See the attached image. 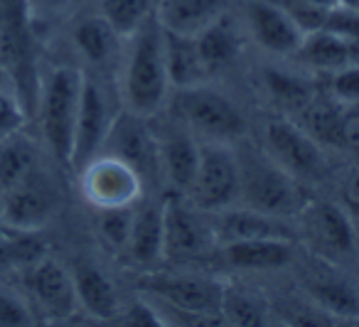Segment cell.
<instances>
[{"mask_svg": "<svg viewBox=\"0 0 359 327\" xmlns=\"http://www.w3.org/2000/svg\"><path fill=\"white\" fill-rule=\"evenodd\" d=\"M118 60L121 99L123 109L153 119L160 114L170 94V76L165 67V40L158 18L148 20L135 35L126 37Z\"/></svg>", "mask_w": 359, "mask_h": 327, "instance_id": "6da1fadb", "label": "cell"}, {"mask_svg": "<svg viewBox=\"0 0 359 327\" xmlns=\"http://www.w3.org/2000/svg\"><path fill=\"white\" fill-rule=\"evenodd\" d=\"M239 202L244 207L283 219L303 212V185L266 150H244L239 155Z\"/></svg>", "mask_w": 359, "mask_h": 327, "instance_id": "7a4b0ae2", "label": "cell"}, {"mask_svg": "<svg viewBox=\"0 0 359 327\" xmlns=\"http://www.w3.org/2000/svg\"><path fill=\"white\" fill-rule=\"evenodd\" d=\"M81 81H84V72L74 69V67H55L40 84L35 114L40 119L42 138H45L47 148L62 165H69L72 158Z\"/></svg>", "mask_w": 359, "mask_h": 327, "instance_id": "3957f363", "label": "cell"}, {"mask_svg": "<svg viewBox=\"0 0 359 327\" xmlns=\"http://www.w3.org/2000/svg\"><path fill=\"white\" fill-rule=\"evenodd\" d=\"M175 111L180 124L205 143H234L246 131V119L234 101L205 84L177 89Z\"/></svg>", "mask_w": 359, "mask_h": 327, "instance_id": "277c9868", "label": "cell"}, {"mask_svg": "<svg viewBox=\"0 0 359 327\" xmlns=\"http://www.w3.org/2000/svg\"><path fill=\"white\" fill-rule=\"evenodd\" d=\"M145 295L165 302L175 315L190 317L192 325H210L215 317H222L224 286L207 276L192 273H165V276H145Z\"/></svg>", "mask_w": 359, "mask_h": 327, "instance_id": "5b68a950", "label": "cell"}, {"mask_svg": "<svg viewBox=\"0 0 359 327\" xmlns=\"http://www.w3.org/2000/svg\"><path fill=\"white\" fill-rule=\"evenodd\" d=\"M217 248L212 219L202 217L185 194H170L163 202V258L190 263L210 256Z\"/></svg>", "mask_w": 359, "mask_h": 327, "instance_id": "8992f818", "label": "cell"}, {"mask_svg": "<svg viewBox=\"0 0 359 327\" xmlns=\"http://www.w3.org/2000/svg\"><path fill=\"white\" fill-rule=\"evenodd\" d=\"M241 173L239 153L231 143H205L200 140V165L187 199L197 209L212 214L234 207L239 202Z\"/></svg>", "mask_w": 359, "mask_h": 327, "instance_id": "52a82bcc", "label": "cell"}, {"mask_svg": "<svg viewBox=\"0 0 359 327\" xmlns=\"http://www.w3.org/2000/svg\"><path fill=\"white\" fill-rule=\"evenodd\" d=\"M150 119L133 111L123 109L114 116L111 128L104 138L99 155L123 160L126 165L135 170L143 180V185L160 182V153H158V135L148 124ZM163 185V182H160Z\"/></svg>", "mask_w": 359, "mask_h": 327, "instance_id": "ba28073f", "label": "cell"}, {"mask_svg": "<svg viewBox=\"0 0 359 327\" xmlns=\"http://www.w3.org/2000/svg\"><path fill=\"white\" fill-rule=\"evenodd\" d=\"M266 153L285 168L300 185L303 182H323L327 175V160L325 148L298 124L290 119L269 121L264 128Z\"/></svg>", "mask_w": 359, "mask_h": 327, "instance_id": "9c48e42d", "label": "cell"}, {"mask_svg": "<svg viewBox=\"0 0 359 327\" xmlns=\"http://www.w3.org/2000/svg\"><path fill=\"white\" fill-rule=\"evenodd\" d=\"M60 207V192L42 168L0 192V222L18 232H37Z\"/></svg>", "mask_w": 359, "mask_h": 327, "instance_id": "30bf717a", "label": "cell"}, {"mask_svg": "<svg viewBox=\"0 0 359 327\" xmlns=\"http://www.w3.org/2000/svg\"><path fill=\"white\" fill-rule=\"evenodd\" d=\"M79 173L81 192L96 209L133 207L145 194L140 175L123 160L111 158V155H96Z\"/></svg>", "mask_w": 359, "mask_h": 327, "instance_id": "8fae6325", "label": "cell"}, {"mask_svg": "<svg viewBox=\"0 0 359 327\" xmlns=\"http://www.w3.org/2000/svg\"><path fill=\"white\" fill-rule=\"evenodd\" d=\"M114 116L116 114L111 111L109 96H106L104 86L94 76L84 74L79 111H76L74 143H72V158H69L72 168L81 170L86 163H91L101 153V145H104V138L109 133Z\"/></svg>", "mask_w": 359, "mask_h": 327, "instance_id": "7c38bea8", "label": "cell"}, {"mask_svg": "<svg viewBox=\"0 0 359 327\" xmlns=\"http://www.w3.org/2000/svg\"><path fill=\"white\" fill-rule=\"evenodd\" d=\"M244 18L249 35L269 55L293 57L305 40V32L273 0H246Z\"/></svg>", "mask_w": 359, "mask_h": 327, "instance_id": "4fadbf2b", "label": "cell"}, {"mask_svg": "<svg viewBox=\"0 0 359 327\" xmlns=\"http://www.w3.org/2000/svg\"><path fill=\"white\" fill-rule=\"evenodd\" d=\"M155 135H158L160 153V182L168 185L172 194L187 197L200 165V140L185 126L165 131L155 128Z\"/></svg>", "mask_w": 359, "mask_h": 327, "instance_id": "5bb4252c", "label": "cell"}, {"mask_svg": "<svg viewBox=\"0 0 359 327\" xmlns=\"http://www.w3.org/2000/svg\"><path fill=\"white\" fill-rule=\"evenodd\" d=\"M305 232H308L313 246L325 258H344L354 253V227L347 212L339 204L315 202L303 207Z\"/></svg>", "mask_w": 359, "mask_h": 327, "instance_id": "9a60e30c", "label": "cell"}, {"mask_svg": "<svg viewBox=\"0 0 359 327\" xmlns=\"http://www.w3.org/2000/svg\"><path fill=\"white\" fill-rule=\"evenodd\" d=\"M212 214H215L212 227L217 234V243L244 241V239H290L293 241V229L283 217L256 212L249 207H236V204Z\"/></svg>", "mask_w": 359, "mask_h": 327, "instance_id": "2e32d148", "label": "cell"}, {"mask_svg": "<svg viewBox=\"0 0 359 327\" xmlns=\"http://www.w3.org/2000/svg\"><path fill=\"white\" fill-rule=\"evenodd\" d=\"M30 293L42 310H47L55 317L74 315L76 305V288L72 273L55 258L42 256L30 266V278H27Z\"/></svg>", "mask_w": 359, "mask_h": 327, "instance_id": "e0dca14e", "label": "cell"}, {"mask_svg": "<svg viewBox=\"0 0 359 327\" xmlns=\"http://www.w3.org/2000/svg\"><path fill=\"white\" fill-rule=\"evenodd\" d=\"M219 246L222 261L236 271H276L293 261L290 239H244Z\"/></svg>", "mask_w": 359, "mask_h": 327, "instance_id": "ac0fdd59", "label": "cell"}, {"mask_svg": "<svg viewBox=\"0 0 359 327\" xmlns=\"http://www.w3.org/2000/svg\"><path fill=\"white\" fill-rule=\"evenodd\" d=\"M123 37L96 13V15H86L72 30V42L79 50V55L84 57V62H89L94 69H111L118 67L121 60V45Z\"/></svg>", "mask_w": 359, "mask_h": 327, "instance_id": "d6986e66", "label": "cell"}, {"mask_svg": "<svg viewBox=\"0 0 359 327\" xmlns=\"http://www.w3.org/2000/svg\"><path fill=\"white\" fill-rule=\"evenodd\" d=\"M222 13H226V0H160L155 6L163 30L190 37L200 35Z\"/></svg>", "mask_w": 359, "mask_h": 327, "instance_id": "ffe728a7", "label": "cell"}, {"mask_svg": "<svg viewBox=\"0 0 359 327\" xmlns=\"http://www.w3.org/2000/svg\"><path fill=\"white\" fill-rule=\"evenodd\" d=\"M126 251L135 266L143 268L163 261V204L143 202L133 209Z\"/></svg>", "mask_w": 359, "mask_h": 327, "instance_id": "44dd1931", "label": "cell"}, {"mask_svg": "<svg viewBox=\"0 0 359 327\" xmlns=\"http://www.w3.org/2000/svg\"><path fill=\"white\" fill-rule=\"evenodd\" d=\"M163 40H165V67H168L170 84L175 89H187V86L205 84L210 69H207L205 60H202L195 37L163 30Z\"/></svg>", "mask_w": 359, "mask_h": 327, "instance_id": "7402d4cb", "label": "cell"}, {"mask_svg": "<svg viewBox=\"0 0 359 327\" xmlns=\"http://www.w3.org/2000/svg\"><path fill=\"white\" fill-rule=\"evenodd\" d=\"M342 111L344 106L332 99L330 91H315L310 101L298 111V124L318 140L323 148H344L342 131Z\"/></svg>", "mask_w": 359, "mask_h": 327, "instance_id": "603a6c76", "label": "cell"}, {"mask_svg": "<svg viewBox=\"0 0 359 327\" xmlns=\"http://www.w3.org/2000/svg\"><path fill=\"white\" fill-rule=\"evenodd\" d=\"M76 288V300L79 305L89 312L96 320H114L121 317V300L116 293L111 278L106 276L101 268L91 266V263H81L76 271L72 273Z\"/></svg>", "mask_w": 359, "mask_h": 327, "instance_id": "cb8c5ba5", "label": "cell"}, {"mask_svg": "<svg viewBox=\"0 0 359 327\" xmlns=\"http://www.w3.org/2000/svg\"><path fill=\"white\" fill-rule=\"evenodd\" d=\"M295 55L303 57V62L320 72H337L342 67L359 62V42L344 40L330 30H315L305 35L303 45Z\"/></svg>", "mask_w": 359, "mask_h": 327, "instance_id": "d4e9b609", "label": "cell"}, {"mask_svg": "<svg viewBox=\"0 0 359 327\" xmlns=\"http://www.w3.org/2000/svg\"><path fill=\"white\" fill-rule=\"evenodd\" d=\"M200 55L205 60L207 69H219L224 65H231L241 50V32L236 22L226 13H222L215 22L205 27L200 35H195Z\"/></svg>", "mask_w": 359, "mask_h": 327, "instance_id": "484cf974", "label": "cell"}, {"mask_svg": "<svg viewBox=\"0 0 359 327\" xmlns=\"http://www.w3.org/2000/svg\"><path fill=\"white\" fill-rule=\"evenodd\" d=\"M37 168H42L40 153L27 135L15 131L0 138V192L11 189Z\"/></svg>", "mask_w": 359, "mask_h": 327, "instance_id": "4316f807", "label": "cell"}, {"mask_svg": "<svg viewBox=\"0 0 359 327\" xmlns=\"http://www.w3.org/2000/svg\"><path fill=\"white\" fill-rule=\"evenodd\" d=\"M155 6V0H99V15L126 40L153 20Z\"/></svg>", "mask_w": 359, "mask_h": 327, "instance_id": "83f0119b", "label": "cell"}, {"mask_svg": "<svg viewBox=\"0 0 359 327\" xmlns=\"http://www.w3.org/2000/svg\"><path fill=\"white\" fill-rule=\"evenodd\" d=\"M42 256H45V243L35 239V232H18V229H11V234L0 232V273L8 268L32 266Z\"/></svg>", "mask_w": 359, "mask_h": 327, "instance_id": "f1b7e54d", "label": "cell"}, {"mask_svg": "<svg viewBox=\"0 0 359 327\" xmlns=\"http://www.w3.org/2000/svg\"><path fill=\"white\" fill-rule=\"evenodd\" d=\"M264 84H266V89L271 91V96H273L283 109L293 111V114H298L310 101V96L315 94V89L305 79H300V76H295V74H288V72H280V69H266Z\"/></svg>", "mask_w": 359, "mask_h": 327, "instance_id": "f546056e", "label": "cell"}, {"mask_svg": "<svg viewBox=\"0 0 359 327\" xmlns=\"http://www.w3.org/2000/svg\"><path fill=\"white\" fill-rule=\"evenodd\" d=\"M310 293L334 315H357L359 312L357 293L347 281H339L337 276H315V281L310 283Z\"/></svg>", "mask_w": 359, "mask_h": 327, "instance_id": "4dcf8cb0", "label": "cell"}, {"mask_svg": "<svg viewBox=\"0 0 359 327\" xmlns=\"http://www.w3.org/2000/svg\"><path fill=\"white\" fill-rule=\"evenodd\" d=\"M130 219H133V207L118 209H101V236L114 248H126L130 232Z\"/></svg>", "mask_w": 359, "mask_h": 327, "instance_id": "1f68e13d", "label": "cell"}, {"mask_svg": "<svg viewBox=\"0 0 359 327\" xmlns=\"http://www.w3.org/2000/svg\"><path fill=\"white\" fill-rule=\"evenodd\" d=\"M32 325V310L22 295L0 283V327Z\"/></svg>", "mask_w": 359, "mask_h": 327, "instance_id": "d6a6232c", "label": "cell"}, {"mask_svg": "<svg viewBox=\"0 0 359 327\" xmlns=\"http://www.w3.org/2000/svg\"><path fill=\"white\" fill-rule=\"evenodd\" d=\"M222 317L231 320L234 325H261L264 322V310L249 295H226L222 302Z\"/></svg>", "mask_w": 359, "mask_h": 327, "instance_id": "836d02e7", "label": "cell"}, {"mask_svg": "<svg viewBox=\"0 0 359 327\" xmlns=\"http://www.w3.org/2000/svg\"><path fill=\"white\" fill-rule=\"evenodd\" d=\"M327 91L342 106L359 104V62H352V65L332 72Z\"/></svg>", "mask_w": 359, "mask_h": 327, "instance_id": "e575fe53", "label": "cell"}, {"mask_svg": "<svg viewBox=\"0 0 359 327\" xmlns=\"http://www.w3.org/2000/svg\"><path fill=\"white\" fill-rule=\"evenodd\" d=\"M323 30H330L334 35L344 37V40L359 42V8H344L334 6L325 15Z\"/></svg>", "mask_w": 359, "mask_h": 327, "instance_id": "d590c367", "label": "cell"}, {"mask_svg": "<svg viewBox=\"0 0 359 327\" xmlns=\"http://www.w3.org/2000/svg\"><path fill=\"white\" fill-rule=\"evenodd\" d=\"M27 114L22 111V106L18 104V99L13 94H8L3 86H0V138L8 133H15L22 131Z\"/></svg>", "mask_w": 359, "mask_h": 327, "instance_id": "8d00e7d4", "label": "cell"}, {"mask_svg": "<svg viewBox=\"0 0 359 327\" xmlns=\"http://www.w3.org/2000/svg\"><path fill=\"white\" fill-rule=\"evenodd\" d=\"M32 25L30 0H0V30Z\"/></svg>", "mask_w": 359, "mask_h": 327, "instance_id": "74e56055", "label": "cell"}, {"mask_svg": "<svg viewBox=\"0 0 359 327\" xmlns=\"http://www.w3.org/2000/svg\"><path fill=\"white\" fill-rule=\"evenodd\" d=\"M123 322L126 325L155 327V325H163V317H160L158 307H155L148 298H140V300H135L133 305L123 312Z\"/></svg>", "mask_w": 359, "mask_h": 327, "instance_id": "f35d334b", "label": "cell"}, {"mask_svg": "<svg viewBox=\"0 0 359 327\" xmlns=\"http://www.w3.org/2000/svg\"><path fill=\"white\" fill-rule=\"evenodd\" d=\"M342 131H344V148L359 150V104L344 106Z\"/></svg>", "mask_w": 359, "mask_h": 327, "instance_id": "ab89813d", "label": "cell"}, {"mask_svg": "<svg viewBox=\"0 0 359 327\" xmlns=\"http://www.w3.org/2000/svg\"><path fill=\"white\" fill-rule=\"evenodd\" d=\"M72 0H30V13L32 20L35 18H47V15H57L60 11H65Z\"/></svg>", "mask_w": 359, "mask_h": 327, "instance_id": "60d3db41", "label": "cell"}, {"mask_svg": "<svg viewBox=\"0 0 359 327\" xmlns=\"http://www.w3.org/2000/svg\"><path fill=\"white\" fill-rule=\"evenodd\" d=\"M344 202L354 212H359V165L349 170L347 180H344Z\"/></svg>", "mask_w": 359, "mask_h": 327, "instance_id": "b9f144b4", "label": "cell"}, {"mask_svg": "<svg viewBox=\"0 0 359 327\" xmlns=\"http://www.w3.org/2000/svg\"><path fill=\"white\" fill-rule=\"evenodd\" d=\"M298 3H305V6H313V8H323V11H330V8L337 6V0H298Z\"/></svg>", "mask_w": 359, "mask_h": 327, "instance_id": "7bdbcfd3", "label": "cell"}, {"mask_svg": "<svg viewBox=\"0 0 359 327\" xmlns=\"http://www.w3.org/2000/svg\"><path fill=\"white\" fill-rule=\"evenodd\" d=\"M337 6H344V8H359V0H337Z\"/></svg>", "mask_w": 359, "mask_h": 327, "instance_id": "ee69618b", "label": "cell"}, {"mask_svg": "<svg viewBox=\"0 0 359 327\" xmlns=\"http://www.w3.org/2000/svg\"><path fill=\"white\" fill-rule=\"evenodd\" d=\"M72 3H86V0H72Z\"/></svg>", "mask_w": 359, "mask_h": 327, "instance_id": "f6af8a7d", "label": "cell"}, {"mask_svg": "<svg viewBox=\"0 0 359 327\" xmlns=\"http://www.w3.org/2000/svg\"><path fill=\"white\" fill-rule=\"evenodd\" d=\"M0 79H3V81H6V76H3V69H0Z\"/></svg>", "mask_w": 359, "mask_h": 327, "instance_id": "bcb514c9", "label": "cell"}]
</instances>
